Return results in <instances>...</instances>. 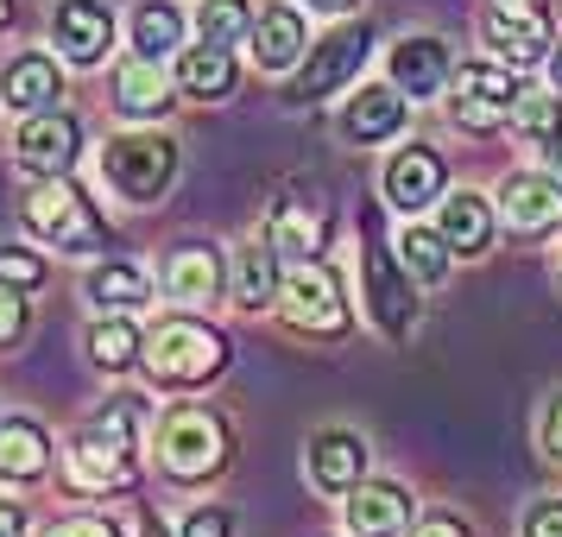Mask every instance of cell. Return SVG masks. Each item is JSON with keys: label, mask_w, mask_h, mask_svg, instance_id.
I'll list each match as a JSON object with an SVG mask.
<instances>
[{"label": "cell", "mask_w": 562, "mask_h": 537, "mask_svg": "<svg viewBox=\"0 0 562 537\" xmlns=\"http://www.w3.org/2000/svg\"><path fill=\"white\" fill-rule=\"evenodd\" d=\"M146 399H108L95 424L77 436V481L82 486H127L139 474V449H146Z\"/></svg>", "instance_id": "obj_1"}, {"label": "cell", "mask_w": 562, "mask_h": 537, "mask_svg": "<svg viewBox=\"0 0 562 537\" xmlns=\"http://www.w3.org/2000/svg\"><path fill=\"white\" fill-rule=\"evenodd\" d=\"M26 228L38 234L45 247H57V254H95V247L108 240L102 215H95V203H89V190H82V183H70L64 171L32 183Z\"/></svg>", "instance_id": "obj_2"}, {"label": "cell", "mask_w": 562, "mask_h": 537, "mask_svg": "<svg viewBox=\"0 0 562 537\" xmlns=\"http://www.w3.org/2000/svg\"><path fill=\"white\" fill-rule=\"evenodd\" d=\"M139 360H146V380L153 385H203L209 373H222L228 348H222V335L209 329V323L178 316V323H158L146 335V355Z\"/></svg>", "instance_id": "obj_3"}, {"label": "cell", "mask_w": 562, "mask_h": 537, "mask_svg": "<svg viewBox=\"0 0 562 537\" xmlns=\"http://www.w3.org/2000/svg\"><path fill=\"white\" fill-rule=\"evenodd\" d=\"M102 178L127 203H158L165 183L178 178V146L165 133H114L102 146Z\"/></svg>", "instance_id": "obj_4"}, {"label": "cell", "mask_w": 562, "mask_h": 537, "mask_svg": "<svg viewBox=\"0 0 562 537\" xmlns=\"http://www.w3.org/2000/svg\"><path fill=\"white\" fill-rule=\"evenodd\" d=\"M158 461H165L178 481H209V474L228 461V424L203 405L171 411L165 430H158Z\"/></svg>", "instance_id": "obj_5"}, {"label": "cell", "mask_w": 562, "mask_h": 537, "mask_svg": "<svg viewBox=\"0 0 562 537\" xmlns=\"http://www.w3.org/2000/svg\"><path fill=\"white\" fill-rule=\"evenodd\" d=\"M284 298V323L291 329H316V335H335L348 323V298H341V279H335L323 259H304V266H291L279 284Z\"/></svg>", "instance_id": "obj_6"}, {"label": "cell", "mask_w": 562, "mask_h": 537, "mask_svg": "<svg viewBox=\"0 0 562 537\" xmlns=\"http://www.w3.org/2000/svg\"><path fill=\"white\" fill-rule=\"evenodd\" d=\"M367 45H373V32L367 26H341V32H329V38H316L310 57L297 64L291 102H323V96H335V89L367 64Z\"/></svg>", "instance_id": "obj_7"}, {"label": "cell", "mask_w": 562, "mask_h": 537, "mask_svg": "<svg viewBox=\"0 0 562 537\" xmlns=\"http://www.w3.org/2000/svg\"><path fill=\"white\" fill-rule=\"evenodd\" d=\"M518 82L499 70V64H461L456 77H449V114H456V127H499L512 108H518Z\"/></svg>", "instance_id": "obj_8"}, {"label": "cell", "mask_w": 562, "mask_h": 537, "mask_svg": "<svg viewBox=\"0 0 562 537\" xmlns=\"http://www.w3.org/2000/svg\"><path fill=\"white\" fill-rule=\"evenodd\" d=\"M411 121V96L392 82H373V89H355L348 108H341V139L348 146H385V139H398Z\"/></svg>", "instance_id": "obj_9"}, {"label": "cell", "mask_w": 562, "mask_h": 537, "mask_svg": "<svg viewBox=\"0 0 562 537\" xmlns=\"http://www.w3.org/2000/svg\"><path fill=\"white\" fill-rule=\"evenodd\" d=\"M77 146H82V127L70 121V114L45 108V114H26V127H20V139H13V158L26 165L32 178H57V171L77 165Z\"/></svg>", "instance_id": "obj_10"}, {"label": "cell", "mask_w": 562, "mask_h": 537, "mask_svg": "<svg viewBox=\"0 0 562 537\" xmlns=\"http://www.w3.org/2000/svg\"><path fill=\"white\" fill-rule=\"evenodd\" d=\"M52 38H57V52L70 57V64L95 70V64L114 52V13H108L102 0H57Z\"/></svg>", "instance_id": "obj_11"}, {"label": "cell", "mask_w": 562, "mask_h": 537, "mask_svg": "<svg viewBox=\"0 0 562 537\" xmlns=\"http://www.w3.org/2000/svg\"><path fill=\"white\" fill-rule=\"evenodd\" d=\"M405 259H392V247H367V310H373V323L380 335H405L417 323V298H411L405 272H398Z\"/></svg>", "instance_id": "obj_12"}, {"label": "cell", "mask_w": 562, "mask_h": 537, "mask_svg": "<svg viewBox=\"0 0 562 537\" xmlns=\"http://www.w3.org/2000/svg\"><path fill=\"white\" fill-rule=\"evenodd\" d=\"M385 64H392V82L405 89L411 102H430V96H442V89H449V77H456V64H449V45H442L436 32L398 38Z\"/></svg>", "instance_id": "obj_13"}, {"label": "cell", "mask_w": 562, "mask_h": 537, "mask_svg": "<svg viewBox=\"0 0 562 537\" xmlns=\"http://www.w3.org/2000/svg\"><path fill=\"white\" fill-rule=\"evenodd\" d=\"M222 284H228V259H222V247H209V240L178 247L171 266H165V291H171L178 304H215Z\"/></svg>", "instance_id": "obj_14"}, {"label": "cell", "mask_w": 562, "mask_h": 537, "mask_svg": "<svg viewBox=\"0 0 562 537\" xmlns=\"http://www.w3.org/2000/svg\"><path fill=\"white\" fill-rule=\"evenodd\" d=\"M499 215L525 234L557 228L562 222V183L550 178V171H518V178H506V190H499Z\"/></svg>", "instance_id": "obj_15"}, {"label": "cell", "mask_w": 562, "mask_h": 537, "mask_svg": "<svg viewBox=\"0 0 562 537\" xmlns=\"http://www.w3.org/2000/svg\"><path fill=\"white\" fill-rule=\"evenodd\" d=\"M411 493L398 481H360L348 493V532L355 537H405Z\"/></svg>", "instance_id": "obj_16"}, {"label": "cell", "mask_w": 562, "mask_h": 537, "mask_svg": "<svg viewBox=\"0 0 562 537\" xmlns=\"http://www.w3.org/2000/svg\"><path fill=\"white\" fill-rule=\"evenodd\" d=\"M486 45L506 57V64H537L550 57V26H543V7H493L486 13Z\"/></svg>", "instance_id": "obj_17"}, {"label": "cell", "mask_w": 562, "mask_h": 537, "mask_svg": "<svg viewBox=\"0 0 562 537\" xmlns=\"http://www.w3.org/2000/svg\"><path fill=\"white\" fill-rule=\"evenodd\" d=\"M323 234H329V222H323V209L310 203V197H279V209H272V222H266V240H272V254L291 259V266H304V259H316V247H323Z\"/></svg>", "instance_id": "obj_18"}, {"label": "cell", "mask_w": 562, "mask_h": 537, "mask_svg": "<svg viewBox=\"0 0 562 537\" xmlns=\"http://www.w3.org/2000/svg\"><path fill=\"white\" fill-rule=\"evenodd\" d=\"M385 197H392V209H424L442 197V158L430 153V146H398V158L385 165Z\"/></svg>", "instance_id": "obj_19"}, {"label": "cell", "mask_w": 562, "mask_h": 537, "mask_svg": "<svg viewBox=\"0 0 562 537\" xmlns=\"http://www.w3.org/2000/svg\"><path fill=\"white\" fill-rule=\"evenodd\" d=\"M367 474V443L355 430H323L310 443V481L323 493H355Z\"/></svg>", "instance_id": "obj_20"}, {"label": "cell", "mask_w": 562, "mask_h": 537, "mask_svg": "<svg viewBox=\"0 0 562 537\" xmlns=\"http://www.w3.org/2000/svg\"><path fill=\"white\" fill-rule=\"evenodd\" d=\"M57 96H64V77H57V64L45 52L13 57L7 77H0V102L13 108V114H45Z\"/></svg>", "instance_id": "obj_21"}, {"label": "cell", "mask_w": 562, "mask_h": 537, "mask_svg": "<svg viewBox=\"0 0 562 537\" xmlns=\"http://www.w3.org/2000/svg\"><path fill=\"white\" fill-rule=\"evenodd\" d=\"M304 57H310V32H304V13H297V7L259 13V26H254V64L259 70H297Z\"/></svg>", "instance_id": "obj_22"}, {"label": "cell", "mask_w": 562, "mask_h": 537, "mask_svg": "<svg viewBox=\"0 0 562 537\" xmlns=\"http://www.w3.org/2000/svg\"><path fill=\"white\" fill-rule=\"evenodd\" d=\"M178 89L183 96H196V102H222L234 89V45H183L178 52Z\"/></svg>", "instance_id": "obj_23"}, {"label": "cell", "mask_w": 562, "mask_h": 537, "mask_svg": "<svg viewBox=\"0 0 562 537\" xmlns=\"http://www.w3.org/2000/svg\"><path fill=\"white\" fill-rule=\"evenodd\" d=\"M82 298L95 310H139V304H153V279H146V266H133V259H102V266L82 279Z\"/></svg>", "instance_id": "obj_24"}, {"label": "cell", "mask_w": 562, "mask_h": 537, "mask_svg": "<svg viewBox=\"0 0 562 537\" xmlns=\"http://www.w3.org/2000/svg\"><path fill=\"white\" fill-rule=\"evenodd\" d=\"M45 468H52V436L32 417H7L0 424V474L7 481H38Z\"/></svg>", "instance_id": "obj_25"}, {"label": "cell", "mask_w": 562, "mask_h": 537, "mask_svg": "<svg viewBox=\"0 0 562 537\" xmlns=\"http://www.w3.org/2000/svg\"><path fill=\"white\" fill-rule=\"evenodd\" d=\"M442 240L456 254H486L493 247V209H486V197H474V190L442 197Z\"/></svg>", "instance_id": "obj_26"}, {"label": "cell", "mask_w": 562, "mask_h": 537, "mask_svg": "<svg viewBox=\"0 0 562 537\" xmlns=\"http://www.w3.org/2000/svg\"><path fill=\"white\" fill-rule=\"evenodd\" d=\"M272 298H279V254H272V240H266V247L247 240V247L234 254V304L266 310Z\"/></svg>", "instance_id": "obj_27"}, {"label": "cell", "mask_w": 562, "mask_h": 537, "mask_svg": "<svg viewBox=\"0 0 562 537\" xmlns=\"http://www.w3.org/2000/svg\"><path fill=\"white\" fill-rule=\"evenodd\" d=\"M114 102H121V114H133V121H158V114L171 108V89H165V77L153 70V57L121 64V77H114Z\"/></svg>", "instance_id": "obj_28"}, {"label": "cell", "mask_w": 562, "mask_h": 537, "mask_svg": "<svg viewBox=\"0 0 562 537\" xmlns=\"http://www.w3.org/2000/svg\"><path fill=\"white\" fill-rule=\"evenodd\" d=\"M165 52H183V13L171 0H146L133 7V57H165Z\"/></svg>", "instance_id": "obj_29"}, {"label": "cell", "mask_w": 562, "mask_h": 537, "mask_svg": "<svg viewBox=\"0 0 562 537\" xmlns=\"http://www.w3.org/2000/svg\"><path fill=\"white\" fill-rule=\"evenodd\" d=\"M89 355H95V367L121 373V367H133V360L146 355V335L133 329L127 316H108V323H95V329H89Z\"/></svg>", "instance_id": "obj_30"}, {"label": "cell", "mask_w": 562, "mask_h": 537, "mask_svg": "<svg viewBox=\"0 0 562 537\" xmlns=\"http://www.w3.org/2000/svg\"><path fill=\"white\" fill-rule=\"evenodd\" d=\"M449 240H442V228H411L405 240H398V259H405V272L411 279H424V284H436V279H449Z\"/></svg>", "instance_id": "obj_31"}, {"label": "cell", "mask_w": 562, "mask_h": 537, "mask_svg": "<svg viewBox=\"0 0 562 537\" xmlns=\"http://www.w3.org/2000/svg\"><path fill=\"white\" fill-rule=\"evenodd\" d=\"M259 20L247 13V0H203L196 13V38H215V45H247V32Z\"/></svg>", "instance_id": "obj_32"}, {"label": "cell", "mask_w": 562, "mask_h": 537, "mask_svg": "<svg viewBox=\"0 0 562 537\" xmlns=\"http://www.w3.org/2000/svg\"><path fill=\"white\" fill-rule=\"evenodd\" d=\"M512 127L525 133L531 146H543V139H557L562 133V102L550 96V89H525L518 108H512Z\"/></svg>", "instance_id": "obj_33"}, {"label": "cell", "mask_w": 562, "mask_h": 537, "mask_svg": "<svg viewBox=\"0 0 562 537\" xmlns=\"http://www.w3.org/2000/svg\"><path fill=\"white\" fill-rule=\"evenodd\" d=\"M0 284H13V291L45 284V259L26 254V247H0Z\"/></svg>", "instance_id": "obj_34"}, {"label": "cell", "mask_w": 562, "mask_h": 537, "mask_svg": "<svg viewBox=\"0 0 562 537\" xmlns=\"http://www.w3.org/2000/svg\"><path fill=\"white\" fill-rule=\"evenodd\" d=\"M26 335V298L13 284H0V348H13Z\"/></svg>", "instance_id": "obj_35"}, {"label": "cell", "mask_w": 562, "mask_h": 537, "mask_svg": "<svg viewBox=\"0 0 562 537\" xmlns=\"http://www.w3.org/2000/svg\"><path fill=\"white\" fill-rule=\"evenodd\" d=\"M525 537H562V500H537L525 512Z\"/></svg>", "instance_id": "obj_36"}, {"label": "cell", "mask_w": 562, "mask_h": 537, "mask_svg": "<svg viewBox=\"0 0 562 537\" xmlns=\"http://www.w3.org/2000/svg\"><path fill=\"white\" fill-rule=\"evenodd\" d=\"M234 525H228V512H215V506H203V512H190L183 518V537H228Z\"/></svg>", "instance_id": "obj_37"}, {"label": "cell", "mask_w": 562, "mask_h": 537, "mask_svg": "<svg viewBox=\"0 0 562 537\" xmlns=\"http://www.w3.org/2000/svg\"><path fill=\"white\" fill-rule=\"evenodd\" d=\"M52 537H121L108 518H70V525H57Z\"/></svg>", "instance_id": "obj_38"}, {"label": "cell", "mask_w": 562, "mask_h": 537, "mask_svg": "<svg viewBox=\"0 0 562 537\" xmlns=\"http://www.w3.org/2000/svg\"><path fill=\"white\" fill-rule=\"evenodd\" d=\"M543 449L562 461V399H550V411H543Z\"/></svg>", "instance_id": "obj_39"}, {"label": "cell", "mask_w": 562, "mask_h": 537, "mask_svg": "<svg viewBox=\"0 0 562 537\" xmlns=\"http://www.w3.org/2000/svg\"><path fill=\"white\" fill-rule=\"evenodd\" d=\"M0 537H26V512L13 500H0Z\"/></svg>", "instance_id": "obj_40"}, {"label": "cell", "mask_w": 562, "mask_h": 537, "mask_svg": "<svg viewBox=\"0 0 562 537\" xmlns=\"http://www.w3.org/2000/svg\"><path fill=\"white\" fill-rule=\"evenodd\" d=\"M537 158H543V171L562 183V133H557V139H543V146H537Z\"/></svg>", "instance_id": "obj_41"}, {"label": "cell", "mask_w": 562, "mask_h": 537, "mask_svg": "<svg viewBox=\"0 0 562 537\" xmlns=\"http://www.w3.org/2000/svg\"><path fill=\"white\" fill-rule=\"evenodd\" d=\"M417 537H468V525H461V518H430Z\"/></svg>", "instance_id": "obj_42"}, {"label": "cell", "mask_w": 562, "mask_h": 537, "mask_svg": "<svg viewBox=\"0 0 562 537\" xmlns=\"http://www.w3.org/2000/svg\"><path fill=\"white\" fill-rule=\"evenodd\" d=\"M139 537H165V525H158L153 512H139Z\"/></svg>", "instance_id": "obj_43"}, {"label": "cell", "mask_w": 562, "mask_h": 537, "mask_svg": "<svg viewBox=\"0 0 562 537\" xmlns=\"http://www.w3.org/2000/svg\"><path fill=\"white\" fill-rule=\"evenodd\" d=\"M310 7H323V13H348L355 0H310Z\"/></svg>", "instance_id": "obj_44"}, {"label": "cell", "mask_w": 562, "mask_h": 537, "mask_svg": "<svg viewBox=\"0 0 562 537\" xmlns=\"http://www.w3.org/2000/svg\"><path fill=\"white\" fill-rule=\"evenodd\" d=\"M550 77L562 82V38H557V52H550Z\"/></svg>", "instance_id": "obj_45"}, {"label": "cell", "mask_w": 562, "mask_h": 537, "mask_svg": "<svg viewBox=\"0 0 562 537\" xmlns=\"http://www.w3.org/2000/svg\"><path fill=\"white\" fill-rule=\"evenodd\" d=\"M493 7H543V0H493Z\"/></svg>", "instance_id": "obj_46"}, {"label": "cell", "mask_w": 562, "mask_h": 537, "mask_svg": "<svg viewBox=\"0 0 562 537\" xmlns=\"http://www.w3.org/2000/svg\"><path fill=\"white\" fill-rule=\"evenodd\" d=\"M7 13H13V0H0V26H7Z\"/></svg>", "instance_id": "obj_47"}]
</instances>
